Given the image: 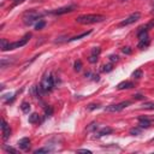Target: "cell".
Masks as SVG:
<instances>
[{"mask_svg":"<svg viewBox=\"0 0 154 154\" xmlns=\"http://www.w3.org/2000/svg\"><path fill=\"white\" fill-rule=\"evenodd\" d=\"M106 19L105 16L102 14H97V13H91V14H83L76 18V22L80 24H94V23H100L104 22Z\"/></svg>","mask_w":154,"mask_h":154,"instance_id":"cell-1","label":"cell"},{"mask_svg":"<svg viewBox=\"0 0 154 154\" xmlns=\"http://www.w3.org/2000/svg\"><path fill=\"white\" fill-rule=\"evenodd\" d=\"M42 16H43V13H41L39 11H29L23 16V22L25 25H32L36 20L42 18Z\"/></svg>","mask_w":154,"mask_h":154,"instance_id":"cell-2","label":"cell"},{"mask_svg":"<svg viewBox=\"0 0 154 154\" xmlns=\"http://www.w3.org/2000/svg\"><path fill=\"white\" fill-rule=\"evenodd\" d=\"M41 89H42L43 91H49V90H52V88L54 87V81H53V77L52 75H46L42 81H41Z\"/></svg>","mask_w":154,"mask_h":154,"instance_id":"cell-3","label":"cell"},{"mask_svg":"<svg viewBox=\"0 0 154 154\" xmlns=\"http://www.w3.org/2000/svg\"><path fill=\"white\" fill-rule=\"evenodd\" d=\"M130 105H131V101H122V102H119V104L106 106L105 107V111L106 112H119V111L124 110L125 107L130 106Z\"/></svg>","mask_w":154,"mask_h":154,"instance_id":"cell-4","label":"cell"},{"mask_svg":"<svg viewBox=\"0 0 154 154\" xmlns=\"http://www.w3.org/2000/svg\"><path fill=\"white\" fill-rule=\"evenodd\" d=\"M30 36H32L30 34H27L24 38H22L19 41H16V42H12V43H9L6 51H11V49H16V48H20V47H23L24 45H27V42L29 41Z\"/></svg>","mask_w":154,"mask_h":154,"instance_id":"cell-5","label":"cell"},{"mask_svg":"<svg viewBox=\"0 0 154 154\" xmlns=\"http://www.w3.org/2000/svg\"><path fill=\"white\" fill-rule=\"evenodd\" d=\"M141 17V13L140 12H134L131 13L129 17H126L124 20H122V22L119 23V27H126V25H130L132 23H135L136 20H138Z\"/></svg>","mask_w":154,"mask_h":154,"instance_id":"cell-6","label":"cell"},{"mask_svg":"<svg viewBox=\"0 0 154 154\" xmlns=\"http://www.w3.org/2000/svg\"><path fill=\"white\" fill-rule=\"evenodd\" d=\"M100 53H101V48H100V47H94L93 49H91V53H90L89 58H88L89 63H91V64L96 63L97 59H99V55H100Z\"/></svg>","mask_w":154,"mask_h":154,"instance_id":"cell-7","label":"cell"},{"mask_svg":"<svg viewBox=\"0 0 154 154\" xmlns=\"http://www.w3.org/2000/svg\"><path fill=\"white\" fill-rule=\"evenodd\" d=\"M76 9L75 5H69V6H64V7H60L52 11L53 14H64V13H69V12H72L74 10Z\"/></svg>","mask_w":154,"mask_h":154,"instance_id":"cell-8","label":"cell"},{"mask_svg":"<svg viewBox=\"0 0 154 154\" xmlns=\"http://www.w3.org/2000/svg\"><path fill=\"white\" fill-rule=\"evenodd\" d=\"M1 130H3V135H4V140H7V138L11 136V129L7 125V123L3 120L1 122Z\"/></svg>","mask_w":154,"mask_h":154,"instance_id":"cell-9","label":"cell"},{"mask_svg":"<svg viewBox=\"0 0 154 154\" xmlns=\"http://www.w3.org/2000/svg\"><path fill=\"white\" fill-rule=\"evenodd\" d=\"M18 147H19V149H22V151H27L30 147V140L28 137L20 138V140L18 141Z\"/></svg>","mask_w":154,"mask_h":154,"instance_id":"cell-10","label":"cell"},{"mask_svg":"<svg viewBox=\"0 0 154 154\" xmlns=\"http://www.w3.org/2000/svg\"><path fill=\"white\" fill-rule=\"evenodd\" d=\"M138 125H140V128H142V129H147V128L151 126V120L146 117H140L138 118Z\"/></svg>","mask_w":154,"mask_h":154,"instance_id":"cell-11","label":"cell"},{"mask_svg":"<svg viewBox=\"0 0 154 154\" xmlns=\"http://www.w3.org/2000/svg\"><path fill=\"white\" fill-rule=\"evenodd\" d=\"M134 87V83L130 81H124V82H120L119 84L117 86V89H119V90H123V89H130Z\"/></svg>","mask_w":154,"mask_h":154,"instance_id":"cell-12","label":"cell"},{"mask_svg":"<svg viewBox=\"0 0 154 154\" xmlns=\"http://www.w3.org/2000/svg\"><path fill=\"white\" fill-rule=\"evenodd\" d=\"M13 61H14V59H13V58H11V59L3 58L1 60H0V66H1V69L4 70V69H6L7 66H10L11 64H13Z\"/></svg>","mask_w":154,"mask_h":154,"instance_id":"cell-13","label":"cell"},{"mask_svg":"<svg viewBox=\"0 0 154 154\" xmlns=\"http://www.w3.org/2000/svg\"><path fill=\"white\" fill-rule=\"evenodd\" d=\"M113 132V129L110 126H105V128H102V129L99 131V136H105V135H110Z\"/></svg>","mask_w":154,"mask_h":154,"instance_id":"cell-14","label":"cell"},{"mask_svg":"<svg viewBox=\"0 0 154 154\" xmlns=\"http://www.w3.org/2000/svg\"><path fill=\"white\" fill-rule=\"evenodd\" d=\"M148 45H149V38H145V39L140 40V42H138L137 47L140 48V49H143V48H146Z\"/></svg>","mask_w":154,"mask_h":154,"instance_id":"cell-15","label":"cell"},{"mask_svg":"<svg viewBox=\"0 0 154 154\" xmlns=\"http://www.w3.org/2000/svg\"><path fill=\"white\" fill-rule=\"evenodd\" d=\"M20 110H22L24 113H28V112L30 111V104L29 102H22V105H20Z\"/></svg>","mask_w":154,"mask_h":154,"instance_id":"cell-16","label":"cell"},{"mask_svg":"<svg viewBox=\"0 0 154 154\" xmlns=\"http://www.w3.org/2000/svg\"><path fill=\"white\" fill-rule=\"evenodd\" d=\"M39 122V115L38 113H32L29 116V123H32V124H35V123Z\"/></svg>","mask_w":154,"mask_h":154,"instance_id":"cell-17","label":"cell"},{"mask_svg":"<svg viewBox=\"0 0 154 154\" xmlns=\"http://www.w3.org/2000/svg\"><path fill=\"white\" fill-rule=\"evenodd\" d=\"M132 77H134V78H136V80H140L141 77H142V70H141V69L135 70L134 72H132Z\"/></svg>","mask_w":154,"mask_h":154,"instance_id":"cell-18","label":"cell"},{"mask_svg":"<svg viewBox=\"0 0 154 154\" xmlns=\"http://www.w3.org/2000/svg\"><path fill=\"white\" fill-rule=\"evenodd\" d=\"M141 129H142V128H132V129L130 130V135H132V136L140 135L141 134Z\"/></svg>","mask_w":154,"mask_h":154,"instance_id":"cell-19","label":"cell"},{"mask_svg":"<svg viewBox=\"0 0 154 154\" xmlns=\"http://www.w3.org/2000/svg\"><path fill=\"white\" fill-rule=\"evenodd\" d=\"M91 32H87V33H83V34H81V35H77V36H74L72 39H70L69 41H76V40H80V39H82V38H84V36H87V35H89Z\"/></svg>","mask_w":154,"mask_h":154,"instance_id":"cell-20","label":"cell"},{"mask_svg":"<svg viewBox=\"0 0 154 154\" xmlns=\"http://www.w3.org/2000/svg\"><path fill=\"white\" fill-rule=\"evenodd\" d=\"M142 109L145 110H154V102H146L142 105Z\"/></svg>","mask_w":154,"mask_h":154,"instance_id":"cell-21","label":"cell"},{"mask_svg":"<svg viewBox=\"0 0 154 154\" xmlns=\"http://www.w3.org/2000/svg\"><path fill=\"white\" fill-rule=\"evenodd\" d=\"M74 68H75V71H77V72H78V71H81V70H82V61H81V60H76Z\"/></svg>","mask_w":154,"mask_h":154,"instance_id":"cell-22","label":"cell"},{"mask_svg":"<svg viewBox=\"0 0 154 154\" xmlns=\"http://www.w3.org/2000/svg\"><path fill=\"white\" fill-rule=\"evenodd\" d=\"M52 149L51 148H40V149H36V151H34L35 154H41V153H48L51 152Z\"/></svg>","mask_w":154,"mask_h":154,"instance_id":"cell-23","label":"cell"},{"mask_svg":"<svg viewBox=\"0 0 154 154\" xmlns=\"http://www.w3.org/2000/svg\"><path fill=\"white\" fill-rule=\"evenodd\" d=\"M45 25H46L45 20H40V22H39L36 25H35V29H36V30H41L42 28H45Z\"/></svg>","mask_w":154,"mask_h":154,"instance_id":"cell-24","label":"cell"},{"mask_svg":"<svg viewBox=\"0 0 154 154\" xmlns=\"http://www.w3.org/2000/svg\"><path fill=\"white\" fill-rule=\"evenodd\" d=\"M9 43H10V42H7V41L5 40V39H3V40H1V47H0V48H1V51H6Z\"/></svg>","mask_w":154,"mask_h":154,"instance_id":"cell-25","label":"cell"},{"mask_svg":"<svg viewBox=\"0 0 154 154\" xmlns=\"http://www.w3.org/2000/svg\"><path fill=\"white\" fill-rule=\"evenodd\" d=\"M112 69H113V66H112V64H107V65H104V70L105 72H110V71H112Z\"/></svg>","mask_w":154,"mask_h":154,"instance_id":"cell-26","label":"cell"},{"mask_svg":"<svg viewBox=\"0 0 154 154\" xmlns=\"http://www.w3.org/2000/svg\"><path fill=\"white\" fill-rule=\"evenodd\" d=\"M122 52L124 53V54H131L132 51H131L130 47H123V48H122Z\"/></svg>","mask_w":154,"mask_h":154,"instance_id":"cell-27","label":"cell"},{"mask_svg":"<svg viewBox=\"0 0 154 154\" xmlns=\"http://www.w3.org/2000/svg\"><path fill=\"white\" fill-rule=\"evenodd\" d=\"M5 151H6V152H11V153H14V154H16L17 153V151L16 149H14V148H12V147H5Z\"/></svg>","mask_w":154,"mask_h":154,"instance_id":"cell-28","label":"cell"},{"mask_svg":"<svg viewBox=\"0 0 154 154\" xmlns=\"http://www.w3.org/2000/svg\"><path fill=\"white\" fill-rule=\"evenodd\" d=\"M52 113H53V109H52V107H49V109H46V116H47V117H49Z\"/></svg>","mask_w":154,"mask_h":154,"instance_id":"cell-29","label":"cell"},{"mask_svg":"<svg viewBox=\"0 0 154 154\" xmlns=\"http://www.w3.org/2000/svg\"><path fill=\"white\" fill-rule=\"evenodd\" d=\"M134 99L135 100H143V99H145V96L141 95V94H135L134 95Z\"/></svg>","mask_w":154,"mask_h":154,"instance_id":"cell-30","label":"cell"},{"mask_svg":"<svg viewBox=\"0 0 154 154\" xmlns=\"http://www.w3.org/2000/svg\"><path fill=\"white\" fill-rule=\"evenodd\" d=\"M118 59H119V57H118V55H115V54L110 55V60H111V61H118Z\"/></svg>","mask_w":154,"mask_h":154,"instance_id":"cell-31","label":"cell"},{"mask_svg":"<svg viewBox=\"0 0 154 154\" xmlns=\"http://www.w3.org/2000/svg\"><path fill=\"white\" fill-rule=\"evenodd\" d=\"M88 109H89V110H95V109H99V105H96V104H90V105H88Z\"/></svg>","mask_w":154,"mask_h":154,"instance_id":"cell-32","label":"cell"},{"mask_svg":"<svg viewBox=\"0 0 154 154\" xmlns=\"http://www.w3.org/2000/svg\"><path fill=\"white\" fill-rule=\"evenodd\" d=\"M77 152H78V153H87V154H90V153H91V152L88 151V149H78Z\"/></svg>","mask_w":154,"mask_h":154,"instance_id":"cell-33","label":"cell"},{"mask_svg":"<svg viewBox=\"0 0 154 154\" xmlns=\"http://www.w3.org/2000/svg\"><path fill=\"white\" fill-rule=\"evenodd\" d=\"M23 1H24V0H14V3H13V6H17V5L22 4Z\"/></svg>","mask_w":154,"mask_h":154,"instance_id":"cell-34","label":"cell"},{"mask_svg":"<svg viewBox=\"0 0 154 154\" xmlns=\"http://www.w3.org/2000/svg\"><path fill=\"white\" fill-rule=\"evenodd\" d=\"M90 75H91L90 72H87V74H86V77H87V76H90ZM93 77H94V78H93L94 81H99V76H97V75H96V76H93Z\"/></svg>","mask_w":154,"mask_h":154,"instance_id":"cell-35","label":"cell"},{"mask_svg":"<svg viewBox=\"0 0 154 154\" xmlns=\"http://www.w3.org/2000/svg\"><path fill=\"white\" fill-rule=\"evenodd\" d=\"M120 1H126V0H120Z\"/></svg>","mask_w":154,"mask_h":154,"instance_id":"cell-36","label":"cell"},{"mask_svg":"<svg viewBox=\"0 0 154 154\" xmlns=\"http://www.w3.org/2000/svg\"><path fill=\"white\" fill-rule=\"evenodd\" d=\"M152 141H154V138H153V140H152Z\"/></svg>","mask_w":154,"mask_h":154,"instance_id":"cell-37","label":"cell"}]
</instances>
